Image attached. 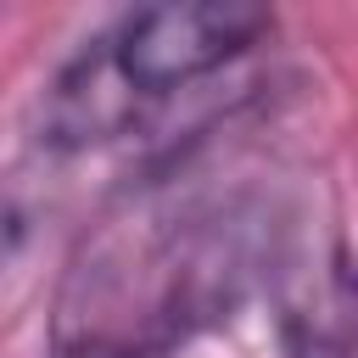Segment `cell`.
<instances>
[{"label": "cell", "mask_w": 358, "mask_h": 358, "mask_svg": "<svg viewBox=\"0 0 358 358\" xmlns=\"http://www.w3.org/2000/svg\"><path fill=\"white\" fill-rule=\"evenodd\" d=\"M274 28V11L246 0H190V6H140L112 34L95 39L123 106L140 117V106L168 101L173 90L218 73L241 50H252Z\"/></svg>", "instance_id": "1"}, {"label": "cell", "mask_w": 358, "mask_h": 358, "mask_svg": "<svg viewBox=\"0 0 358 358\" xmlns=\"http://www.w3.org/2000/svg\"><path fill=\"white\" fill-rule=\"evenodd\" d=\"M190 336L173 341H78L67 358H190Z\"/></svg>", "instance_id": "2"}]
</instances>
